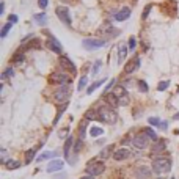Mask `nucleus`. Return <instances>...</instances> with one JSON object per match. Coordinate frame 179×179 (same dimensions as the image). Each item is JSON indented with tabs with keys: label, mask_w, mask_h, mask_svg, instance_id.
Returning <instances> with one entry per match:
<instances>
[{
	"label": "nucleus",
	"mask_w": 179,
	"mask_h": 179,
	"mask_svg": "<svg viewBox=\"0 0 179 179\" xmlns=\"http://www.w3.org/2000/svg\"><path fill=\"white\" fill-rule=\"evenodd\" d=\"M118 53H119V57H118V63H122V61H124V58H126V55H127V47H126L124 43L119 44V47H118Z\"/></svg>",
	"instance_id": "nucleus-19"
},
{
	"label": "nucleus",
	"mask_w": 179,
	"mask_h": 179,
	"mask_svg": "<svg viewBox=\"0 0 179 179\" xmlns=\"http://www.w3.org/2000/svg\"><path fill=\"white\" fill-rule=\"evenodd\" d=\"M104 101L108 104V107H118V105H121V104H119V99L116 98V94L113 93V91L104 94Z\"/></svg>",
	"instance_id": "nucleus-11"
},
{
	"label": "nucleus",
	"mask_w": 179,
	"mask_h": 179,
	"mask_svg": "<svg viewBox=\"0 0 179 179\" xmlns=\"http://www.w3.org/2000/svg\"><path fill=\"white\" fill-rule=\"evenodd\" d=\"M49 80H50L52 83H60V85H66V83H69V82H71L69 75H66V74H60V72H53V74H50Z\"/></svg>",
	"instance_id": "nucleus-8"
},
{
	"label": "nucleus",
	"mask_w": 179,
	"mask_h": 179,
	"mask_svg": "<svg viewBox=\"0 0 179 179\" xmlns=\"http://www.w3.org/2000/svg\"><path fill=\"white\" fill-rule=\"evenodd\" d=\"M164 149H165V140H159V141H156V145L151 148V153L159 154L160 151H164Z\"/></svg>",
	"instance_id": "nucleus-20"
},
{
	"label": "nucleus",
	"mask_w": 179,
	"mask_h": 179,
	"mask_svg": "<svg viewBox=\"0 0 179 179\" xmlns=\"http://www.w3.org/2000/svg\"><path fill=\"white\" fill-rule=\"evenodd\" d=\"M60 64L63 66L64 69H68V71H71V72H75L77 69H75V66H74V63L68 58V57H60Z\"/></svg>",
	"instance_id": "nucleus-16"
},
{
	"label": "nucleus",
	"mask_w": 179,
	"mask_h": 179,
	"mask_svg": "<svg viewBox=\"0 0 179 179\" xmlns=\"http://www.w3.org/2000/svg\"><path fill=\"white\" fill-rule=\"evenodd\" d=\"M8 22H11V24H16V22H17V16H16V14H11V16L8 17Z\"/></svg>",
	"instance_id": "nucleus-39"
},
{
	"label": "nucleus",
	"mask_w": 179,
	"mask_h": 179,
	"mask_svg": "<svg viewBox=\"0 0 179 179\" xmlns=\"http://www.w3.org/2000/svg\"><path fill=\"white\" fill-rule=\"evenodd\" d=\"M101 66H102V61H101V60H98L96 63H94V68H93V75H96V74H98V71H99Z\"/></svg>",
	"instance_id": "nucleus-35"
},
{
	"label": "nucleus",
	"mask_w": 179,
	"mask_h": 179,
	"mask_svg": "<svg viewBox=\"0 0 179 179\" xmlns=\"http://www.w3.org/2000/svg\"><path fill=\"white\" fill-rule=\"evenodd\" d=\"M13 74H14V69H13V68H8V69H5V71H3V74H2V79H8V77H11Z\"/></svg>",
	"instance_id": "nucleus-33"
},
{
	"label": "nucleus",
	"mask_w": 179,
	"mask_h": 179,
	"mask_svg": "<svg viewBox=\"0 0 179 179\" xmlns=\"http://www.w3.org/2000/svg\"><path fill=\"white\" fill-rule=\"evenodd\" d=\"M113 87H115V79H113V80H110V82H108V85H107V87H105V90H104V94H107V93H108V91H110V90H112Z\"/></svg>",
	"instance_id": "nucleus-36"
},
{
	"label": "nucleus",
	"mask_w": 179,
	"mask_h": 179,
	"mask_svg": "<svg viewBox=\"0 0 179 179\" xmlns=\"http://www.w3.org/2000/svg\"><path fill=\"white\" fill-rule=\"evenodd\" d=\"M35 153H36V148H32V149H28L27 153H25V164H30L33 157H35Z\"/></svg>",
	"instance_id": "nucleus-25"
},
{
	"label": "nucleus",
	"mask_w": 179,
	"mask_h": 179,
	"mask_svg": "<svg viewBox=\"0 0 179 179\" xmlns=\"http://www.w3.org/2000/svg\"><path fill=\"white\" fill-rule=\"evenodd\" d=\"M63 167H64L63 160H60V159L50 160L49 165H47V173H55V171H60V170H63Z\"/></svg>",
	"instance_id": "nucleus-10"
},
{
	"label": "nucleus",
	"mask_w": 179,
	"mask_h": 179,
	"mask_svg": "<svg viewBox=\"0 0 179 179\" xmlns=\"http://www.w3.org/2000/svg\"><path fill=\"white\" fill-rule=\"evenodd\" d=\"M102 134H104V130H102L101 127H96V126H94V127L90 129V135H91V137H99V135H102Z\"/></svg>",
	"instance_id": "nucleus-27"
},
{
	"label": "nucleus",
	"mask_w": 179,
	"mask_h": 179,
	"mask_svg": "<svg viewBox=\"0 0 179 179\" xmlns=\"http://www.w3.org/2000/svg\"><path fill=\"white\" fill-rule=\"evenodd\" d=\"M47 3H49V0H38V5H40V8H46L47 6Z\"/></svg>",
	"instance_id": "nucleus-38"
},
{
	"label": "nucleus",
	"mask_w": 179,
	"mask_h": 179,
	"mask_svg": "<svg viewBox=\"0 0 179 179\" xmlns=\"http://www.w3.org/2000/svg\"><path fill=\"white\" fill-rule=\"evenodd\" d=\"M5 13V3L2 2V3H0V14H3Z\"/></svg>",
	"instance_id": "nucleus-43"
},
{
	"label": "nucleus",
	"mask_w": 179,
	"mask_h": 179,
	"mask_svg": "<svg viewBox=\"0 0 179 179\" xmlns=\"http://www.w3.org/2000/svg\"><path fill=\"white\" fill-rule=\"evenodd\" d=\"M110 153H113V146H107V148H104L101 153H99V159H107L110 156Z\"/></svg>",
	"instance_id": "nucleus-24"
},
{
	"label": "nucleus",
	"mask_w": 179,
	"mask_h": 179,
	"mask_svg": "<svg viewBox=\"0 0 179 179\" xmlns=\"http://www.w3.org/2000/svg\"><path fill=\"white\" fill-rule=\"evenodd\" d=\"M168 87H170V82L165 80V82H160V83L157 85V90H159V91H165Z\"/></svg>",
	"instance_id": "nucleus-32"
},
{
	"label": "nucleus",
	"mask_w": 179,
	"mask_h": 179,
	"mask_svg": "<svg viewBox=\"0 0 179 179\" xmlns=\"http://www.w3.org/2000/svg\"><path fill=\"white\" fill-rule=\"evenodd\" d=\"M171 170V159L167 157V156H160L156 157L154 162H153V171L157 174H165Z\"/></svg>",
	"instance_id": "nucleus-1"
},
{
	"label": "nucleus",
	"mask_w": 179,
	"mask_h": 179,
	"mask_svg": "<svg viewBox=\"0 0 179 179\" xmlns=\"http://www.w3.org/2000/svg\"><path fill=\"white\" fill-rule=\"evenodd\" d=\"M72 145V137H69L68 140H66V143H64V157L66 159H69V148Z\"/></svg>",
	"instance_id": "nucleus-26"
},
{
	"label": "nucleus",
	"mask_w": 179,
	"mask_h": 179,
	"mask_svg": "<svg viewBox=\"0 0 179 179\" xmlns=\"http://www.w3.org/2000/svg\"><path fill=\"white\" fill-rule=\"evenodd\" d=\"M148 122L151 126H160V122H162V121H159V118H149Z\"/></svg>",
	"instance_id": "nucleus-37"
},
{
	"label": "nucleus",
	"mask_w": 179,
	"mask_h": 179,
	"mask_svg": "<svg viewBox=\"0 0 179 179\" xmlns=\"http://www.w3.org/2000/svg\"><path fill=\"white\" fill-rule=\"evenodd\" d=\"M118 115L115 113V110H113L112 107H101L98 110V118L104 122H107V124H115L116 122V118Z\"/></svg>",
	"instance_id": "nucleus-2"
},
{
	"label": "nucleus",
	"mask_w": 179,
	"mask_h": 179,
	"mask_svg": "<svg viewBox=\"0 0 179 179\" xmlns=\"http://www.w3.org/2000/svg\"><path fill=\"white\" fill-rule=\"evenodd\" d=\"M35 22L38 24V25H46V22H47V16H46V13H40V14H35Z\"/></svg>",
	"instance_id": "nucleus-22"
},
{
	"label": "nucleus",
	"mask_w": 179,
	"mask_h": 179,
	"mask_svg": "<svg viewBox=\"0 0 179 179\" xmlns=\"http://www.w3.org/2000/svg\"><path fill=\"white\" fill-rule=\"evenodd\" d=\"M148 141H149V137L145 134V132H141V134H138V135L134 137V140H132V145H134L140 151V149H145L148 146Z\"/></svg>",
	"instance_id": "nucleus-6"
},
{
	"label": "nucleus",
	"mask_w": 179,
	"mask_h": 179,
	"mask_svg": "<svg viewBox=\"0 0 179 179\" xmlns=\"http://www.w3.org/2000/svg\"><path fill=\"white\" fill-rule=\"evenodd\" d=\"M159 179H162V177H159Z\"/></svg>",
	"instance_id": "nucleus-48"
},
{
	"label": "nucleus",
	"mask_w": 179,
	"mask_h": 179,
	"mask_svg": "<svg viewBox=\"0 0 179 179\" xmlns=\"http://www.w3.org/2000/svg\"><path fill=\"white\" fill-rule=\"evenodd\" d=\"M113 93L116 94V98L119 99V104L121 105H126V104L129 102V96H127V91L122 88V87H116L115 90H113Z\"/></svg>",
	"instance_id": "nucleus-9"
},
{
	"label": "nucleus",
	"mask_w": 179,
	"mask_h": 179,
	"mask_svg": "<svg viewBox=\"0 0 179 179\" xmlns=\"http://www.w3.org/2000/svg\"><path fill=\"white\" fill-rule=\"evenodd\" d=\"M104 170H105V165L104 162H101V159H93L91 162L87 165V173L91 174V176H99L101 173H104Z\"/></svg>",
	"instance_id": "nucleus-3"
},
{
	"label": "nucleus",
	"mask_w": 179,
	"mask_h": 179,
	"mask_svg": "<svg viewBox=\"0 0 179 179\" xmlns=\"http://www.w3.org/2000/svg\"><path fill=\"white\" fill-rule=\"evenodd\" d=\"M94 176H91V174H87V176H83V177H80V179H93Z\"/></svg>",
	"instance_id": "nucleus-45"
},
{
	"label": "nucleus",
	"mask_w": 179,
	"mask_h": 179,
	"mask_svg": "<svg viewBox=\"0 0 179 179\" xmlns=\"http://www.w3.org/2000/svg\"><path fill=\"white\" fill-rule=\"evenodd\" d=\"M87 118H85L80 124H79V137H80V140H83L85 138V129H87Z\"/></svg>",
	"instance_id": "nucleus-23"
},
{
	"label": "nucleus",
	"mask_w": 179,
	"mask_h": 179,
	"mask_svg": "<svg viewBox=\"0 0 179 179\" xmlns=\"http://www.w3.org/2000/svg\"><path fill=\"white\" fill-rule=\"evenodd\" d=\"M129 16H130V8H121L119 11L115 14V21H118V22H122V21H126V19H129Z\"/></svg>",
	"instance_id": "nucleus-15"
},
{
	"label": "nucleus",
	"mask_w": 179,
	"mask_h": 179,
	"mask_svg": "<svg viewBox=\"0 0 179 179\" xmlns=\"http://www.w3.org/2000/svg\"><path fill=\"white\" fill-rule=\"evenodd\" d=\"M82 46L87 50H96V49H101V47L105 46V41H104V40H93V38H90V40H83Z\"/></svg>",
	"instance_id": "nucleus-5"
},
{
	"label": "nucleus",
	"mask_w": 179,
	"mask_h": 179,
	"mask_svg": "<svg viewBox=\"0 0 179 179\" xmlns=\"http://www.w3.org/2000/svg\"><path fill=\"white\" fill-rule=\"evenodd\" d=\"M19 167H21V164H19L17 160H8V162H6V168L8 170H16Z\"/></svg>",
	"instance_id": "nucleus-28"
},
{
	"label": "nucleus",
	"mask_w": 179,
	"mask_h": 179,
	"mask_svg": "<svg viewBox=\"0 0 179 179\" xmlns=\"http://www.w3.org/2000/svg\"><path fill=\"white\" fill-rule=\"evenodd\" d=\"M167 126H168V122H167V121H164V122H160V126H159V127H162V129H165Z\"/></svg>",
	"instance_id": "nucleus-44"
},
{
	"label": "nucleus",
	"mask_w": 179,
	"mask_h": 179,
	"mask_svg": "<svg viewBox=\"0 0 179 179\" xmlns=\"http://www.w3.org/2000/svg\"><path fill=\"white\" fill-rule=\"evenodd\" d=\"M174 118H176V119H179V113H176V115H174Z\"/></svg>",
	"instance_id": "nucleus-46"
},
{
	"label": "nucleus",
	"mask_w": 179,
	"mask_h": 179,
	"mask_svg": "<svg viewBox=\"0 0 179 179\" xmlns=\"http://www.w3.org/2000/svg\"><path fill=\"white\" fill-rule=\"evenodd\" d=\"M129 157H130V151L126 149V148H121V149H118V151L113 153V159L118 160V162H119V160H126Z\"/></svg>",
	"instance_id": "nucleus-13"
},
{
	"label": "nucleus",
	"mask_w": 179,
	"mask_h": 179,
	"mask_svg": "<svg viewBox=\"0 0 179 179\" xmlns=\"http://www.w3.org/2000/svg\"><path fill=\"white\" fill-rule=\"evenodd\" d=\"M47 46H49V49H50L52 52H55V53H61V44H60V41L57 40V38L50 36L49 41H47Z\"/></svg>",
	"instance_id": "nucleus-12"
},
{
	"label": "nucleus",
	"mask_w": 179,
	"mask_h": 179,
	"mask_svg": "<svg viewBox=\"0 0 179 179\" xmlns=\"http://www.w3.org/2000/svg\"><path fill=\"white\" fill-rule=\"evenodd\" d=\"M88 83V77H87V75H82V77H80V82H79V87H77V90L79 91H82L83 88H85V85H87Z\"/></svg>",
	"instance_id": "nucleus-30"
},
{
	"label": "nucleus",
	"mask_w": 179,
	"mask_h": 179,
	"mask_svg": "<svg viewBox=\"0 0 179 179\" xmlns=\"http://www.w3.org/2000/svg\"><path fill=\"white\" fill-rule=\"evenodd\" d=\"M138 66H140V58L138 57H134L127 64H126V68H124V72L126 74H130V72H134L135 69H138Z\"/></svg>",
	"instance_id": "nucleus-14"
},
{
	"label": "nucleus",
	"mask_w": 179,
	"mask_h": 179,
	"mask_svg": "<svg viewBox=\"0 0 179 179\" xmlns=\"http://www.w3.org/2000/svg\"><path fill=\"white\" fill-rule=\"evenodd\" d=\"M129 47L130 49H135V38H130L129 40Z\"/></svg>",
	"instance_id": "nucleus-42"
},
{
	"label": "nucleus",
	"mask_w": 179,
	"mask_h": 179,
	"mask_svg": "<svg viewBox=\"0 0 179 179\" xmlns=\"http://www.w3.org/2000/svg\"><path fill=\"white\" fill-rule=\"evenodd\" d=\"M145 134H146L151 140H156V138H157V137H156V132H154L153 129H149V127H148V129H145Z\"/></svg>",
	"instance_id": "nucleus-34"
},
{
	"label": "nucleus",
	"mask_w": 179,
	"mask_h": 179,
	"mask_svg": "<svg viewBox=\"0 0 179 179\" xmlns=\"http://www.w3.org/2000/svg\"><path fill=\"white\" fill-rule=\"evenodd\" d=\"M55 156H58V154L55 153V151H46V153H43L41 156H38L36 160H38V162H43V160H46V159H52V157H55Z\"/></svg>",
	"instance_id": "nucleus-21"
},
{
	"label": "nucleus",
	"mask_w": 179,
	"mask_h": 179,
	"mask_svg": "<svg viewBox=\"0 0 179 179\" xmlns=\"http://www.w3.org/2000/svg\"><path fill=\"white\" fill-rule=\"evenodd\" d=\"M57 16H58V19L61 22H64L66 25H71V16H69V9L66 6H58L55 9Z\"/></svg>",
	"instance_id": "nucleus-7"
},
{
	"label": "nucleus",
	"mask_w": 179,
	"mask_h": 179,
	"mask_svg": "<svg viewBox=\"0 0 179 179\" xmlns=\"http://www.w3.org/2000/svg\"><path fill=\"white\" fill-rule=\"evenodd\" d=\"M137 85H138V88H140V91H141V93H146V91L149 90V88H148V83H146L145 80H138V83H137Z\"/></svg>",
	"instance_id": "nucleus-31"
},
{
	"label": "nucleus",
	"mask_w": 179,
	"mask_h": 179,
	"mask_svg": "<svg viewBox=\"0 0 179 179\" xmlns=\"http://www.w3.org/2000/svg\"><path fill=\"white\" fill-rule=\"evenodd\" d=\"M11 22H8V24H5L3 27H2V32H0V38H5L6 35H8V32H9V28H11Z\"/></svg>",
	"instance_id": "nucleus-29"
},
{
	"label": "nucleus",
	"mask_w": 179,
	"mask_h": 179,
	"mask_svg": "<svg viewBox=\"0 0 179 179\" xmlns=\"http://www.w3.org/2000/svg\"><path fill=\"white\" fill-rule=\"evenodd\" d=\"M105 82H107V79H101V80H96V82H93V83L90 85V87L87 88V93H88V94H91V93H93L94 90H98L99 87H102V85L105 83Z\"/></svg>",
	"instance_id": "nucleus-18"
},
{
	"label": "nucleus",
	"mask_w": 179,
	"mask_h": 179,
	"mask_svg": "<svg viewBox=\"0 0 179 179\" xmlns=\"http://www.w3.org/2000/svg\"><path fill=\"white\" fill-rule=\"evenodd\" d=\"M69 96H71V88L68 87V85H63V87H60L53 93V99L57 102H60V104H66V101L69 99Z\"/></svg>",
	"instance_id": "nucleus-4"
},
{
	"label": "nucleus",
	"mask_w": 179,
	"mask_h": 179,
	"mask_svg": "<svg viewBox=\"0 0 179 179\" xmlns=\"http://www.w3.org/2000/svg\"><path fill=\"white\" fill-rule=\"evenodd\" d=\"M151 174V170L148 167H138V170H135V176L138 179H146Z\"/></svg>",
	"instance_id": "nucleus-17"
},
{
	"label": "nucleus",
	"mask_w": 179,
	"mask_h": 179,
	"mask_svg": "<svg viewBox=\"0 0 179 179\" xmlns=\"http://www.w3.org/2000/svg\"><path fill=\"white\" fill-rule=\"evenodd\" d=\"M93 115H94V112H93V110H88L87 113H85V118H87V119H93V118H94Z\"/></svg>",
	"instance_id": "nucleus-40"
},
{
	"label": "nucleus",
	"mask_w": 179,
	"mask_h": 179,
	"mask_svg": "<svg viewBox=\"0 0 179 179\" xmlns=\"http://www.w3.org/2000/svg\"><path fill=\"white\" fill-rule=\"evenodd\" d=\"M170 179H174V177H170Z\"/></svg>",
	"instance_id": "nucleus-47"
},
{
	"label": "nucleus",
	"mask_w": 179,
	"mask_h": 179,
	"mask_svg": "<svg viewBox=\"0 0 179 179\" xmlns=\"http://www.w3.org/2000/svg\"><path fill=\"white\" fill-rule=\"evenodd\" d=\"M151 11V5H148L146 8H145V11H143V19H146L148 17V13Z\"/></svg>",
	"instance_id": "nucleus-41"
}]
</instances>
